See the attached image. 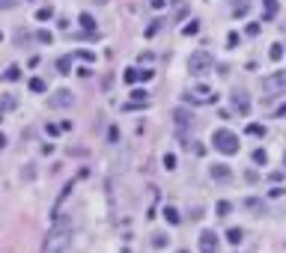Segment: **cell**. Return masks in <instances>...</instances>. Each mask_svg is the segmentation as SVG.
<instances>
[{
	"mask_svg": "<svg viewBox=\"0 0 286 253\" xmlns=\"http://www.w3.org/2000/svg\"><path fill=\"white\" fill-rule=\"evenodd\" d=\"M69 244H72V223H69V218L57 215L54 226L48 229V236L42 241V253H66Z\"/></svg>",
	"mask_w": 286,
	"mask_h": 253,
	"instance_id": "obj_1",
	"label": "cell"
},
{
	"mask_svg": "<svg viewBox=\"0 0 286 253\" xmlns=\"http://www.w3.org/2000/svg\"><path fill=\"white\" fill-rule=\"evenodd\" d=\"M212 146L224 155H236L238 152V134L236 131H230V128H215V134H212Z\"/></svg>",
	"mask_w": 286,
	"mask_h": 253,
	"instance_id": "obj_2",
	"label": "cell"
},
{
	"mask_svg": "<svg viewBox=\"0 0 286 253\" xmlns=\"http://www.w3.org/2000/svg\"><path fill=\"white\" fill-rule=\"evenodd\" d=\"M212 66H215V60H212L209 51H197V54H191V60H188V72L197 75V78H200V75H209Z\"/></svg>",
	"mask_w": 286,
	"mask_h": 253,
	"instance_id": "obj_3",
	"label": "cell"
},
{
	"mask_svg": "<svg viewBox=\"0 0 286 253\" xmlns=\"http://www.w3.org/2000/svg\"><path fill=\"white\" fill-rule=\"evenodd\" d=\"M280 89H286V72H274L269 78H262V93L274 96V93H280Z\"/></svg>",
	"mask_w": 286,
	"mask_h": 253,
	"instance_id": "obj_4",
	"label": "cell"
},
{
	"mask_svg": "<svg viewBox=\"0 0 286 253\" xmlns=\"http://www.w3.org/2000/svg\"><path fill=\"white\" fill-rule=\"evenodd\" d=\"M188 101H194V104H212L215 101V93L209 89V86H194L191 93H188Z\"/></svg>",
	"mask_w": 286,
	"mask_h": 253,
	"instance_id": "obj_5",
	"label": "cell"
},
{
	"mask_svg": "<svg viewBox=\"0 0 286 253\" xmlns=\"http://www.w3.org/2000/svg\"><path fill=\"white\" fill-rule=\"evenodd\" d=\"M200 253H218V236L212 229L200 233Z\"/></svg>",
	"mask_w": 286,
	"mask_h": 253,
	"instance_id": "obj_6",
	"label": "cell"
},
{
	"mask_svg": "<svg viewBox=\"0 0 286 253\" xmlns=\"http://www.w3.org/2000/svg\"><path fill=\"white\" fill-rule=\"evenodd\" d=\"M230 99H233V107H236L238 113L248 117V110H251V99H248V93H245V89H233Z\"/></svg>",
	"mask_w": 286,
	"mask_h": 253,
	"instance_id": "obj_7",
	"label": "cell"
},
{
	"mask_svg": "<svg viewBox=\"0 0 286 253\" xmlns=\"http://www.w3.org/2000/svg\"><path fill=\"white\" fill-rule=\"evenodd\" d=\"M128 84H137V81H149L152 72H146V68H125V75H122Z\"/></svg>",
	"mask_w": 286,
	"mask_h": 253,
	"instance_id": "obj_8",
	"label": "cell"
},
{
	"mask_svg": "<svg viewBox=\"0 0 286 253\" xmlns=\"http://www.w3.org/2000/svg\"><path fill=\"white\" fill-rule=\"evenodd\" d=\"M72 93H69V89H60V93H54V96H51V107H69V104H72Z\"/></svg>",
	"mask_w": 286,
	"mask_h": 253,
	"instance_id": "obj_9",
	"label": "cell"
},
{
	"mask_svg": "<svg viewBox=\"0 0 286 253\" xmlns=\"http://www.w3.org/2000/svg\"><path fill=\"white\" fill-rule=\"evenodd\" d=\"M277 15V0H262V21H274Z\"/></svg>",
	"mask_w": 286,
	"mask_h": 253,
	"instance_id": "obj_10",
	"label": "cell"
},
{
	"mask_svg": "<svg viewBox=\"0 0 286 253\" xmlns=\"http://www.w3.org/2000/svg\"><path fill=\"white\" fill-rule=\"evenodd\" d=\"M81 27H84L86 33L99 36V27H96V21H93V15H90V12H81Z\"/></svg>",
	"mask_w": 286,
	"mask_h": 253,
	"instance_id": "obj_11",
	"label": "cell"
},
{
	"mask_svg": "<svg viewBox=\"0 0 286 253\" xmlns=\"http://www.w3.org/2000/svg\"><path fill=\"white\" fill-rule=\"evenodd\" d=\"M230 176H233V173H230L227 164H215V167H212V179H218V182H227Z\"/></svg>",
	"mask_w": 286,
	"mask_h": 253,
	"instance_id": "obj_12",
	"label": "cell"
},
{
	"mask_svg": "<svg viewBox=\"0 0 286 253\" xmlns=\"http://www.w3.org/2000/svg\"><path fill=\"white\" fill-rule=\"evenodd\" d=\"M173 117H176V125H179V131H185V128H188V122H191V117H188V110H176Z\"/></svg>",
	"mask_w": 286,
	"mask_h": 253,
	"instance_id": "obj_13",
	"label": "cell"
},
{
	"mask_svg": "<svg viewBox=\"0 0 286 253\" xmlns=\"http://www.w3.org/2000/svg\"><path fill=\"white\" fill-rule=\"evenodd\" d=\"M248 9H251V0H233V12L236 15H248Z\"/></svg>",
	"mask_w": 286,
	"mask_h": 253,
	"instance_id": "obj_14",
	"label": "cell"
},
{
	"mask_svg": "<svg viewBox=\"0 0 286 253\" xmlns=\"http://www.w3.org/2000/svg\"><path fill=\"white\" fill-rule=\"evenodd\" d=\"M131 101H135V104H146V101H149V93H146V89H131Z\"/></svg>",
	"mask_w": 286,
	"mask_h": 253,
	"instance_id": "obj_15",
	"label": "cell"
},
{
	"mask_svg": "<svg viewBox=\"0 0 286 253\" xmlns=\"http://www.w3.org/2000/svg\"><path fill=\"white\" fill-rule=\"evenodd\" d=\"M241 238H245V233H241L238 226H233V229L227 233V241H230V244H241Z\"/></svg>",
	"mask_w": 286,
	"mask_h": 253,
	"instance_id": "obj_16",
	"label": "cell"
},
{
	"mask_svg": "<svg viewBox=\"0 0 286 253\" xmlns=\"http://www.w3.org/2000/svg\"><path fill=\"white\" fill-rule=\"evenodd\" d=\"M248 134H251V137H266V125H259V122H251V125H248Z\"/></svg>",
	"mask_w": 286,
	"mask_h": 253,
	"instance_id": "obj_17",
	"label": "cell"
},
{
	"mask_svg": "<svg viewBox=\"0 0 286 253\" xmlns=\"http://www.w3.org/2000/svg\"><path fill=\"white\" fill-rule=\"evenodd\" d=\"M269 57L274 60V63H277V60H283V45H280V42H274V45H271V51H269Z\"/></svg>",
	"mask_w": 286,
	"mask_h": 253,
	"instance_id": "obj_18",
	"label": "cell"
},
{
	"mask_svg": "<svg viewBox=\"0 0 286 253\" xmlns=\"http://www.w3.org/2000/svg\"><path fill=\"white\" fill-rule=\"evenodd\" d=\"M182 33H185V36H194V33H200V21H197V18H194V21H188L185 27H182Z\"/></svg>",
	"mask_w": 286,
	"mask_h": 253,
	"instance_id": "obj_19",
	"label": "cell"
},
{
	"mask_svg": "<svg viewBox=\"0 0 286 253\" xmlns=\"http://www.w3.org/2000/svg\"><path fill=\"white\" fill-rule=\"evenodd\" d=\"M30 89H33V93H45V89H48V84H45L42 78H33V81H30Z\"/></svg>",
	"mask_w": 286,
	"mask_h": 253,
	"instance_id": "obj_20",
	"label": "cell"
},
{
	"mask_svg": "<svg viewBox=\"0 0 286 253\" xmlns=\"http://www.w3.org/2000/svg\"><path fill=\"white\" fill-rule=\"evenodd\" d=\"M167 241L170 238L164 236V233H155V236H152V244H155V247H167Z\"/></svg>",
	"mask_w": 286,
	"mask_h": 253,
	"instance_id": "obj_21",
	"label": "cell"
},
{
	"mask_svg": "<svg viewBox=\"0 0 286 253\" xmlns=\"http://www.w3.org/2000/svg\"><path fill=\"white\" fill-rule=\"evenodd\" d=\"M3 78H6V81H18V78H21V68H18V66H9Z\"/></svg>",
	"mask_w": 286,
	"mask_h": 253,
	"instance_id": "obj_22",
	"label": "cell"
},
{
	"mask_svg": "<svg viewBox=\"0 0 286 253\" xmlns=\"http://www.w3.org/2000/svg\"><path fill=\"white\" fill-rule=\"evenodd\" d=\"M253 164H262V167H266V164H269V155H266L262 149H256L253 152Z\"/></svg>",
	"mask_w": 286,
	"mask_h": 253,
	"instance_id": "obj_23",
	"label": "cell"
},
{
	"mask_svg": "<svg viewBox=\"0 0 286 253\" xmlns=\"http://www.w3.org/2000/svg\"><path fill=\"white\" fill-rule=\"evenodd\" d=\"M164 218H167L170 223H179V212H176L173 205H167V209H164Z\"/></svg>",
	"mask_w": 286,
	"mask_h": 253,
	"instance_id": "obj_24",
	"label": "cell"
},
{
	"mask_svg": "<svg viewBox=\"0 0 286 253\" xmlns=\"http://www.w3.org/2000/svg\"><path fill=\"white\" fill-rule=\"evenodd\" d=\"M51 15H54V9H51V6H42V9L36 12V18H39V21H48Z\"/></svg>",
	"mask_w": 286,
	"mask_h": 253,
	"instance_id": "obj_25",
	"label": "cell"
},
{
	"mask_svg": "<svg viewBox=\"0 0 286 253\" xmlns=\"http://www.w3.org/2000/svg\"><path fill=\"white\" fill-rule=\"evenodd\" d=\"M36 39H39V42H45V45H51V42H54V36H51L48 30H39V33H36Z\"/></svg>",
	"mask_w": 286,
	"mask_h": 253,
	"instance_id": "obj_26",
	"label": "cell"
},
{
	"mask_svg": "<svg viewBox=\"0 0 286 253\" xmlns=\"http://www.w3.org/2000/svg\"><path fill=\"white\" fill-rule=\"evenodd\" d=\"M57 66H60V72H63V75H69V68H72V57H63Z\"/></svg>",
	"mask_w": 286,
	"mask_h": 253,
	"instance_id": "obj_27",
	"label": "cell"
},
{
	"mask_svg": "<svg viewBox=\"0 0 286 253\" xmlns=\"http://www.w3.org/2000/svg\"><path fill=\"white\" fill-rule=\"evenodd\" d=\"M227 212H230V202L221 200V202H218V218H227Z\"/></svg>",
	"mask_w": 286,
	"mask_h": 253,
	"instance_id": "obj_28",
	"label": "cell"
},
{
	"mask_svg": "<svg viewBox=\"0 0 286 253\" xmlns=\"http://www.w3.org/2000/svg\"><path fill=\"white\" fill-rule=\"evenodd\" d=\"M164 167H167V170L176 167V155H164Z\"/></svg>",
	"mask_w": 286,
	"mask_h": 253,
	"instance_id": "obj_29",
	"label": "cell"
},
{
	"mask_svg": "<svg viewBox=\"0 0 286 253\" xmlns=\"http://www.w3.org/2000/svg\"><path fill=\"white\" fill-rule=\"evenodd\" d=\"M248 209H256V212H266V205L259 200H248Z\"/></svg>",
	"mask_w": 286,
	"mask_h": 253,
	"instance_id": "obj_30",
	"label": "cell"
},
{
	"mask_svg": "<svg viewBox=\"0 0 286 253\" xmlns=\"http://www.w3.org/2000/svg\"><path fill=\"white\" fill-rule=\"evenodd\" d=\"M18 0H0V9H12Z\"/></svg>",
	"mask_w": 286,
	"mask_h": 253,
	"instance_id": "obj_31",
	"label": "cell"
},
{
	"mask_svg": "<svg viewBox=\"0 0 286 253\" xmlns=\"http://www.w3.org/2000/svg\"><path fill=\"white\" fill-rule=\"evenodd\" d=\"M259 24H262V21H259ZM259 24H251V27H248V36H256V33H259Z\"/></svg>",
	"mask_w": 286,
	"mask_h": 253,
	"instance_id": "obj_32",
	"label": "cell"
},
{
	"mask_svg": "<svg viewBox=\"0 0 286 253\" xmlns=\"http://www.w3.org/2000/svg\"><path fill=\"white\" fill-rule=\"evenodd\" d=\"M274 113H277V117H286V104H280V107H277Z\"/></svg>",
	"mask_w": 286,
	"mask_h": 253,
	"instance_id": "obj_33",
	"label": "cell"
},
{
	"mask_svg": "<svg viewBox=\"0 0 286 253\" xmlns=\"http://www.w3.org/2000/svg\"><path fill=\"white\" fill-rule=\"evenodd\" d=\"M3 146H6V137L0 134V149H3Z\"/></svg>",
	"mask_w": 286,
	"mask_h": 253,
	"instance_id": "obj_34",
	"label": "cell"
},
{
	"mask_svg": "<svg viewBox=\"0 0 286 253\" xmlns=\"http://www.w3.org/2000/svg\"><path fill=\"white\" fill-rule=\"evenodd\" d=\"M96 3H107V0H96Z\"/></svg>",
	"mask_w": 286,
	"mask_h": 253,
	"instance_id": "obj_35",
	"label": "cell"
},
{
	"mask_svg": "<svg viewBox=\"0 0 286 253\" xmlns=\"http://www.w3.org/2000/svg\"><path fill=\"white\" fill-rule=\"evenodd\" d=\"M283 164H286V152H283Z\"/></svg>",
	"mask_w": 286,
	"mask_h": 253,
	"instance_id": "obj_36",
	"label": "cell"
},
{
	"mask_svg": "<svg viewBox=\"0 0 286 253\" xmlns=\"http://www.w3.org/2000/svg\"><path fill=\"white\" fill-rule=\"evenodd\" d=\"M0 119H3V110H0Z\"/></svg>",
	"mask_w": 286,
	"mask_h": 253,
	"instance_id": "obj_37",
	"label": "cell"
},
{
	"mask_svg": "<svg viewBox=\"0 0 286 253\" xmlns=\"http://www.w3.org/2000/svg\"><path fill=\"white\" fill-rule=\"evenodd\" d=\"M0 39H3V33H0Z\"/></svg>",
	"mask_w": 286,
	"mask_h": 253,
	"instance_id": "obj_38",
	"label": "cell"
}]
</instances>
